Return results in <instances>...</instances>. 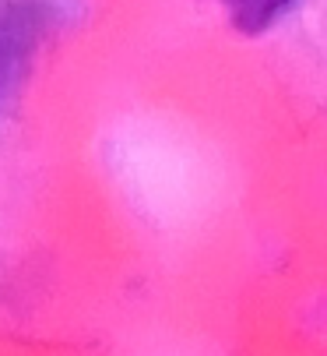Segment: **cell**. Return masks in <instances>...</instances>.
<instances>
[{"label": "cell", "mask_w": 327, "mask_h": 356, "mask_svg": "<svg viewBox=\"0 0 327 356\" xmlns=\"http://www.w3.org/2000/svg\"><path fill=\"white\" fill-rule=\"evenodd\" d=\"M49 25L53 11L42 0H0V113L25 85Z\"/></svg>", "instance_id": "6da1fadb"}, {"label": "cell", "mask_w": 327, "mask_h": 356, "mask_svg": "<svg viewBox=\"0 0 327 356\" xmlns=\"http://www.w3.org/2000/svg\"><path fill=\"white\" fill-rule=\"evenodd\" d=\"M296 0H222V8L233 22V29L246 32V35H260L271 25H278Z\"/></svg>", "instance_id": "7a4b0ae2"}]
</instances>
